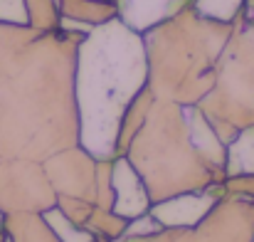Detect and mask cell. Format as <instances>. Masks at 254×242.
Masks as SVG:
<instances>
[{"label": "cell", "mask_w": 254, "mask_h": 242, "mask_svg": "<svg viewBox=\"0 0 254 242\" xmlns=\"http://www.w3.org/2000/svg\"><path fill=\"white\" fill-rule=\"evenodd\" d=\"M225 195V183L212 185L207 190H197V193H183L168 200L153 203L151 205V215L163 225V228H195L200 223V218L212 208V203Z\"/></svg>", "instance_id": "obj_9"}, {"label": "cell", "mask_w": 254, "mask_h": 242, "mask_svg": "<svg viewBox=\"0 0 254 242\" xmlns=\"http://www.w3.org/2000/svg\"><path fill=\"white\" fill-rule=\"evenodd\" d=\"M111 183H114V210L128 220L143 215L151 210L148 190L136 173V168L128 163L126 156H116L111 165Z\"/></svg>", "instance_id": "obj_10"}, {"label": "cell", "mask_w": 254, "mask_h": 242, "mask_svg": "<svg viewBox=\"0 0 254 242\" xmlns=\"http://www.w3.org/2000/svg\"><path fill=\"white\" fill-rule=\"evenodd\" d=\"M146 86L141 32L119 17L89 27L77 55L79 144L94 159L116 156V131L131 99Z\"/></svg>", "instance_id": "obj_2"}, {"label": "cell", "mask_w": 254, "mask_h": 242, "mask_svg": "<svg viewBox=\"0 0 254 242\" xmlns=\"http://www.w3.org/2000/svg\"><path fill=\"white\" fill-rule=\"evenodd\" d=\"M195 10L205 17L212 20H222V22H232L237 15H242V5L245 0H195L192 2Z\"/></svg>", "instance_id": "obj_18"}, {"label": "cell", "mask_w": 254, "mask_h": 242, "mask_svg": "<svg viewBox=\"0 0 254 242\" xmlns=\"http://www.w3.org/2000/svg\"><path fill=\"white\" fill-rule=\"evenodd\" d=\"M45 215V220L52 225V230L62 238L64 242H91L94 240V235L91 233H86L84 228H77V225H72L60 210H57V205L55 208H50V210H45L42 213Z\"/></svg>", "instance_id": "obj_20"}, {"label": "cell", "mask_w": 254, "mask_h": 242, "mask_svg": "<svg viewBox=\"0 0 254 242\" xmlns=\"http://www.w3.org/2000/svg\"><path fill=\"white\" fill-rule=\"evenodd\" d=\"M242 15H245L247 22H252L254 25V0H245V5H242Z\"/></svg>", "instance_id": "obj_26"}, {"label": "cell", "mask_w": 254, "mask_h": 242, "mask_svg": "<svg viewBox=\"0 0 254 242\" xmlns=\"http://www.w3.org/2000/svg\"><path fill=\"white\" fill-rule=\"evenodd\" d=\"M195 106L225 146L242 129L254 126V25L245 15L235 17L215 84Z\"/></svg>", "instance_id": "obj_5"}, {"label": "cell", "mask_w": 254, "mask_h": 242, "mask_svg": "<svg viewBox=\"0 0 254 242\" xmlns=\"http://www.w3.org/2000/svg\"><path fill=\"white\" fill-rule=\"evenodd\" d=\"M195 0H116L119 20L126 22L136 32H146L158 20L173 15L175 10L190 5Z\"/></svg>", "instance_id": "obj_11"}, {"label": "cell", "mask_w": 254, "mask_h": 242, "mask_svg": "<svg viewBox=\"0 0 254 242\" xmlns=\"http://www.w3.org/2000/svg\"><path fill=\"white\" fill-rule=\"evenodd\" d=\"M0 228H2V213H0Z\"/></svg>", "instance_id": "obj_29"}, {"label": "cell", "mask_w": 254, "mask_h": 242, "mask_svg": "<svg viewBox=\"0 0 254 242\" xmlns=\"http://www.w3.org/2000/svg\"><path fill=\"white\" fill-rule=\"evenodd\" d=\"M91 242H109V240H101V238H94Z\"/></svg>", "instance_id": "obj_28"}, {"label": "cell", "mask_w": 254, "mask_h": 242, "mask_svg": "<svg viewBox=\"0 0 254 242\" xmlns=\"http://www.w3.org/2000/svg\"><path fill=\"white\" fill-rule=\"evenodd\" d=\"M232 22L205 17L190 2L141 32L146 86L153 96L195 106L215 84Z\"/></svg>", "instance_id": "obj_3"}, {"label": "cell", "mask_w": 254, "mask_h": 242, "mask_svg": "<svg viewBox=\"0 0 254 242\" xmlns=\"http://www.w3.org/2000/svg\"><path fill=\"white\" fill-rule=\"evenodd\" d=\"M126 228H128V218L119 215L116 210H104V208H96V205H94V210H91V215L84 225L86 233L109 242L119 240L126 233Z\"/></svg>", "instance_id": "obj_16"}, {"label": "cell", "mask_w": 254, "mask_h": 242, "mask_svg": "<svg viewBox=\"0 0 254 242\" xmlns=\"http://www.w3.org/2000/svg\"><path fill=\"white\" fill-rule=\"evenodd\" d=\"M27 7V25L40 30V32H50L62 27V10H60V0H25Z\"/></svg>", "instance_id": "obj_17"}, {"label": "cell", "mask_w": 254, "mask_h": 242, "mask_svg": "<svg viewBox=\"0 0 254 242\" xmlns=\"http://www.w3.org/2000/svg\"><path fill=\"white\" fill-rule=\"evenodd\" d=\"M114 159H96V195L94 205L104 210H114V183H111Z\"/></svg>", "instance_id": "obj_19"}, {"label": "cell", "mask_w": 254, "mask_h": 242, "mask_svg": "<svg viewBox=\"0 0 254 242\" xmlns=\"http://www.w3.org/2000/svg\"><path fill=\"white\" fill-rule=\"evenodd\" d=\"M86 30L0 22V163L45 161L82 139L77 55Z\"/></svg>", "instance_id": "obj_1"}, {"label": "cell", "mask_w": 254, "mask_h": 242, "mask_svg": "<svg viewBox=\"0 0 254 242\" xmlns=\"http://www.w3.org/2000/svg\"><path fill=\"white\" fill-rule=\"evenodd\" d=\"M57 205V193L45 165L30 159L0 163V213H45Z\"/></svg>", "instance_id": "obj_6"}, {"label": "cell", "mask_w": 254, "mask_h": 242, "mask_svg": "<svg viewBox=\"0 0 254 242\" xmlns=\"http://www.w3.org/2000/svg\"><path fill=\"white\" fill-rule=\"evenodd\" d=\"M143 242H197L192 228H163L153 235H146Z\"/></svg>", "instance_id": "obj_23"}, {"label": "cell", "mask_w": 254, "mask_h": 242, "mask_svg": "<svg viewBox=\"0 0 254 242\" xmlns=\"http://www.w3.org/2000/svg\"><path fill=\"white\" fill-rule=\"evenodd\" d=\"M225 190L235 193V195H245L254 200V173L250 175H235V178H225Z\"/></svg>", "instance_id": "obj_25"}, {"label": "cell", "mask_w": 254, "mask_h": 242, "mask_svg": "<svg viewBox=\"0 0 254 242\" xmlns=\"http://www.w3.org/2000/svg\"><path fill=\"white\" fill-rule=\"evenodd\" d=\"M153 99H156L153 91H151L148 86H143V89L131 99V104L126 106V111H124V116H121V124H119V131H116V156H124V154H126V149H128L131 139L136 136V131L141 129V124H143V119H146V114H148ZM116 156H114V159H116Z\"/></svg>", "instance_id": "obj_14"}, {"label": "cell", "mask_w": 254, "mask_h": 242, "mask_svg": "<svg viewBox=\"0 0 254 242\" xmlns=\"http://www.w3.org/2000/svg\"><path fill=\"white\" fill-rule=\"evenodd\" d=\"M57 210L77 228H84L91 210H94V203L82 200V198H72V195H57Z\"/></svg>", "instance_id": "obj_21"}, {"label": "cell", "mask_w": 254, "mask_h": 242, "mask_svg": "<svg viewBox=\"0 0 254 242\" xmlns=\"http://www.w3.org/2000/svg\"><path fill=\"white\" fill-rule=\"evenodd\" d=\"M254 173V126L242 129L230 144H227V159H225V175H250Z\"/></svg>", "instance_id": "obj_15"}, {"label": "cell", "mask_w": 254, "mask_h": 242, "mask_svg": "<svg viewBox=\"0 0 254 242\" xmlns=\"http://www.w3.org/2000/svg\"><path fill=\"white\" fill-rule=\"evenodd\" d=\"M45 173L57 195H72L94 203L96 195V159L82 144L62 149L42 161Z\"/></svg>", "instance_id": "obj_8"}, {"label": "cell", "mask_w": 254, "mask_h": 242, "mask_svg": "<svg viewBox=\"0 0 254 242\" xmlns=\"http://www.w3.org/2000/svg\"><path fill=\"white\" fill-rule=\"evenodd\" d=\"M0 242H7V238H5V230L0 228Z\"/></svg>", "instance_id": "obj_27"}, {"label": "cell", "mask_w": 254, "mask_h": 242, "mask_svg": "<svg viewBox=\"0 0 254 242\" xmlns=\"http://www.w3.org/2000/svg\"><path fill=\"white\" fill-rule=\"evenodd\" d=\"M158 230H163V225H161V223L151 215V210H148V213H143V215L128 220V228H126L124 235H153V233H158Z\"/></svg>", "instance_id": "obj_24"}, {"label": "cell", "mask_w": 254, "mask_h": 242, "mask_svg": "<svg viewBox=\"0 0 254 242\" xmlns=\"http://www.w3.org/2000/svg\"><path fill=\"white\" fill-rule=\"evenodd\" d=\"M2 230L7 242H64L42 213H10L2 215Z\"/></svg>", "instance_id": "obj_12"}, {"label": "cell", "mask_w": 254, "mask_h": 242, "mask_svg": "<svg viewBox=\"0 0 254 242\" xmlns=\"http://www.w3.org/2000/svg\"><path fill=\"white\" fill-rule=\"evenodd\" d=\"M192 233L197 242H254V200L225 190Z\"/></svg>", "instance_id": "obj_7"}, {"label": "cell", "mask_w": 254, "mask_h": 242, "mask_svg": "<svg viewBox=\"0 0 254 242\" xmlns=\"http://www.w3.org/2000/svg\"><path fill=\"white\" fill-rule=\"evenodd\" d=\"M124 156L141 175L151 205L183 193L207 190L227 178L225 165L195 146L185 106L166 99H153Z\"/></svg>", "instance_id": "obj_4"}, {"label": "cell", "mask_w": 254, "mask_h": 242, "mask_svg": "<svg viewBox=\"0 0 254 242\" xmlns=\"http://www.w3.org/2000/svg\"><path fill=\"white\" fill-rule=\"evenodd\" d=\"M60 10L62 22H74V27L82 25L84 30L119 17L116 0H60Z\"/></svg>", "instance_id": "obj_13"}, {"label": "cell", "mask_w": 254, "mask_h": 242, "mask_svg": "<svg viewBox=\"0 0 254 242\" xmlns=\"http://www.w3.org/2000/svg\"><path fill=\"white\" fill-rule=\"evenodd\" d=\"M0 22H5V25H27L25 0H0Z\"/></svg>", "instance_id": "obj_22"}]
</instances>
